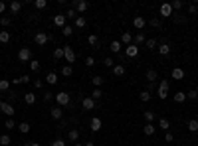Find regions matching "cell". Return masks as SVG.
Instances as JSON below:
<instances>
[{
  "mask_svg": "<svg viewBox=\"0 0 198 146\" xmlns=\"http://www.w3.org/2000/svg\"><path fill=\"white\" fill-rule=\"evenodd\" d=\"M85 146H95V142H93V140H87V142H85Z\"/></svg>",
  "mask_w": 198,
  "mask_h": 146,
  "instance_id": "cell-61",
  "label": "cell"
},
{
  "mask_svg": "<svg viewBox=\"0 0 198 146\" xmlns=\"http://www.w3.org/2000/svg\"><path fill=\"white\" fill-rule=\"evenodd\" d=\"M30 144H32V142H24V146H30Z\"/></svg>",
  "mask_w": 198,
  "mask_h": 146,
  "instance_id": "cell-64",
  "label": "cell"
},
{
  "mask_svg": "<svg viewBox=\"0 0 198 146\" xmlns=\"http://www.w3.org/2000/svg\"><path fill=\"white\" fill-rule=\"evenodd\" d=\"M89 126H91V131H93V132H99V131H101V126H103V122H101V118H99V117H93V118H91V122H89Z\"/></svg>",
  "mask_w": 198,
  "mask_h": 146,
  "instance_id": "cell-7",
  "label": "cell"
},
{
  "mask_svg": "<svg viewBox=\"0 0 198 146\" xmlns=\"http://www.w3.org/2000/svg\"><path fill=\"white\" fill-rule=\"evenodd\" d=\"M69 18H77V12H76V8H69V10H67V14H66V20H69Z\"/></svg>",
  "mask_w": 198,
  "mask_h": 146,
  "instance_id": "cell-46",
  "label": "cell"
},
{
  "mask_svg": "<svg viewBox=\"0 0 198 146\" xmlns=\"http://www.w3.org/2000/svg\"><path fill=\"white\" fill-rule=\"evenodd\" d=\"M159 53H160V55H168V53H170V46L168 44H160L159 46Z\"/></svg>",
  "mask_w": 198,
  "mask_h": 146,
  "instance_id": "cell-23",
  "label": "cell"
},
{
  "mask_svg": "<svg viewBox=\"0 0 198 146\" xmlns=\"http://www.w3.org/2000/svg\"><path fill=\"white\" fill-rule=\"evenodd\" d=\"M154 47H157V40H154V38H149L147 40V50H154Z\"/></svg>",
  "mask_w": 198,
  "mask_h": 146,
  "instance_id": "cell-39",
  "label": "cell"
},
{
  "mask_svg": "<svg viewBox=\"0 0 198 146\" xmlns=\"http://www.w3.org/2000/svg\"><path fill=\"white\" fill-rule=\"evenodd\" d=\"M4 12H6V4L0 2V14H4Z\"/></svg>",
  "mask_w": 198,
  "mask_h": 146,
  "instance_id": "cell-59",
  "label": "cell"
},
{
  "mask_svg": "<svg viewBox=\"0 0 198 146\" xmlns=\"http://www.w3.org/2000/svg\"><path fill=\"white\" fill-rule=\"evenodd\" d=\"M121 44L131 46V32H123V34H121Z\"/></svg>",
  "mask_w": 198,
  "mask_h": 146,
  "instance_id": "cell-22",
  "label": "cell"
},
{
  "mask_svg": "<svg viewBox=\"0 0 198 146\" xmlns=\"http://www.w3.org/2000/svg\"><path fill=\"white\" fill-rule=\"evenodd\" d=\"M8 89H10V81L0 79V91H8Z\"/></svg>",
  "mask_w": 198,
  "mask_h": 146,
  "instance_id": "cell-40",
  "label": "cell"
},
{
  "mask_svg": "<svg viewBox=\"0 0 198 146\" xmlns=\"http://www.w3.org/2000/svg\"><path fill=\"white\" fill-rule=\"evenodd\" d=\"M48 40H50V38H48V34H46V32H36L34 42H36L38 46H46V44H48Z\"/></svg>",
  "mask_w": 198,
  "mask_h": 146,
  "instance_id": "cell-1",
  "label": "cell"
},
{
  "mask_svg": "<svg viewBox=\"0 0 198 146\" xmlns=\"http://www.w3.org/2000/svg\"><path fill=\"white\" fill-rule=\"evenodd\" d=\"M85 24H87V20L83 16H77L76 18V28H85Z\"/></svg>",
  "mask_w": 198,
  "mask_h": 146,
  "instance_id": "cell-25",
  "label": "cell"
},
{
  "mask_svg": "<svg viewBox=\"0 0 198 146\" xmlns=\"http://www.w3.org/2000/svg\"><path fill=\"white\" fill-rule=\"evenodd\" d=\"M160 16H164V18L173 16V8H170V4H163V6H160Z\"/></svg>",
  "mask_w": 198,
  "mask_h": 146,
  "instance_id": "cell-13",
  "label": "cell"
},
{
  "mask_svg": "<svg viewBox=\"0 0 198 146\" xmlns=\"http://www.w3.org/2000/svg\"><path fill=\"white\" fill-rule=\"evenodd\" d=\"M10 42V34L8 32H0V44H8Z\"/></svg>",
  "mask_w": 198,
  "mask_h": 146,
  "instance_id": "cell-32",
  "label": "cell"
},
{
  "mask_svg": "<svg viewBox=\"0 0 198 146\" xmlns=\"http://www.w3.org/2000/svg\"><path fill=\"white\" fill-rule=\"evenodd\" d=\"M170 75H173V79H182V77H184V69H180V67H174V69H173V73H170Z\"/></svg>",
  "mask_w": 198,
  "mask_h": 146,
  "instance_id": "cell-21",
  "label": "cell"
},
{
  "mask_svg": "<svg viewBox=\"0 0 198 146\" xmlns=\"http://www.w3.org/2000/svg\"><path fill=\"white\" fill-rule=\"evenodd\" d=\"M10 142H12V140H10L8 134H2V136H0V144H2V146H8Z\"/></svg>",
  "mask_w": 198,
  "mask_h": 146,
  "instance_id": "cell-44",
  "label": "cell"
},
{
  "mask_svg": "<svg viewBox=\"0 0 198 146\" xmlns=\"http://www.w3.org/2000/svg\"><path fill=\"white\" fill-rule=\"evenodd\" d=\"M143 42H147V38H145L143 32H139V34L135 36V46H137V44H143Z\"/></svg>",
  "mask_w": 198,
  "mask_h": 146,
  "instance_id": "cell-33",
  "label": "cell"
},
{
  "mask_svg": "<svg viewBox=\"0 0 198 146\" xmlns=\"http://www.w3.org/2000/svg\"><path fill=\"white\" fill-rule=\"evenodd\" d=\"M164 140H167V142H173V134L167 132V134H164Z\"/></svg>",
  "mask_w": 198,
  "mask_h": 146,
  "instance_id": "cell-58",
  "label": "cell"
},
{
  "mask_svg": "<svg viewBox=\"0 0 198 146\" xmlns=\"http://www.w3.org/2000/svg\"><path fill=\"white\" fill-rule=\"evenodd\" d=\"M24 101L28 103V105H34V103H36V95L34 93H26L24 95Z\"/></svg>",
  "mask_w": 198,
  "mask_h": 146,
  "instance_id": "cell-28",
  "label": "cell"
},
{
  "mask_svg": "<svg viewBox=\"0 0 198 146\" xmlns=\"http://www.w3.org/2000/svg\"><path fill=\"white\" fill-rule=\"evenodd\" d=\"M53 24H56L58 28H63V26H66V14H58V16H53Z\"/></svg>",
  "mask_w": 198,
  "mask_h": 146,
  "instance_id": "cell-11",
  "label": "cell"
},
{
  "mask_svg": "<svg viewBox=\"0 0 198 146\" xmlns=\"http://www.w3.org/2000/svg\"><path fill=\"white\" fill-rule=\"evenodd\" d=\"M87 44H89V46H93V47H97V46H99V38L95 36V34H91V36L87 38Z\"/></svg>",
  "mask_w": 198,
  "mask_h": 146,
  "instance_id": "cell-24",
  "label": "cell"
},
{
  "mask_svg": "<svg viewBox=\"0 0 198 146\" xmlns=\"http://www.w3.org/2000/svg\"><path fill=\"white\" fill-rule=\"evenodd\" d=\"M34 6L38 8V10H44V8L48 6V2H46V0H36V2H34Z\"/></svg>",
  "mask_w": 198,
  "mask_h": 146,
  "instance_id": "cell-41",
  "label": "cell"
},
{
  "mask_svg": "<svg viewBox=\"0 0 198 146\" xmlns=\"http://www.w3.org/2000/svg\"><path fill=\"white\" fill-rule=\"evenodd\" d=\"M91 81H93V85H95V87L99 89V87H101V83H103V77H99V75H95V77H93Z\"/></svg>",
  "mask_w": 198,
  "mask_h": 146,
  "instance_id": "cell-47",
  "label": "cell"
},
{
  "mask_svg": "<svg viewBox=\"0 0 198 146\" xmlns=\"http://www.w3.org/2000/svg\"><path fill=\"white\" fill-rule=\"evenodd\" d=\"M145 121H147L149 124L154 121V113H153V111H145Z\"/></svg>",
  "mask_w": 198,
  "mask_h": 146,
  "instance_id": "cell-37",
  "label": "cell"
},
{
  "mask_svg": "<svg viewBox=\"0 0 198 146\" xmlns=\"http://www.w3.org/2000/svg\"><path fill=\"white\" fill-rule=\"evenodd\" d=\"M62 34L69 38V36L73 34V26H69V24H66V26H63V28H62Z\"/></svg>",
  "mask_w": 198,
  "mask_h": 146,
  "instance_id": "cell-27",
  "label": "cell"
},
{
  "mask_svg": "<svg viewBox=\"0 0 198 146\" xmlns=\"http://www.w3.org/2000/svg\"><path fill=\"white\" fill-rule=\"evenodd\" d=\"M147 81H151V83L157 81V71H154V69H149L147 71Z\"/></svg>",
  "mask_w": 198,
  "mask_h": 146,
  "instance_id": "cell-31",
  "label": "cell"
},
{
  "mask_svg": "<svg viewBox=\"0 0 198 146\" xmlns=\"http://www.w3.org/2000/svg\"><path fill=\"white\" fill-rule=\"evenodd\" d=\"M73 8H76V12H85V10L89 8V2H85V0H77V2H73Z\"/></svg>",
  "mask_w": 198,
  "mask_h": 146,
  "instance_id": "cell-6",
  "label": "cell"
},
{
  "mask_svg": "<svg viewBox=\"0 0 198 146\" xmlns=\"http://www.w3.org/2000/svg\"><path fill=\"white\" fill-rule=\"evenodd\" d=\"M173 99H174V103H184V101H186V93H182V91H176V93L173 95Z\"/></svg>",
  "mask_w": 198,
  "mask_h": 146,
  "instance_id": "cell-19",
  "label": "cell"
},
{
  "mask_svg": "<svg viewBox=\"0 0 198 146\" xmlns=\"http://www.w3.org/2000/svg\"><path fill=\"white\" fill-rule=\"evenodd\" d=\"M81 107L85 111H93V107H95V101L91 99V97H83V101H81Z\"/></svg>",
  "mask_w": 198,
  "mask_h": 146,
  "instance_id": "cell-9",
  "label": "cell"
},
{
  "mask_svg": "<svg viewBox=\"0 0 198 146\" xmlns=\"http://www.w3.org/2000/svg\"><path fill=\"white\" fill-rule=\"evenodd\" d=\"M0 111H2L4 113V115H8V117H12L14 115V107L12 105H10V103H6V101H2V103H0Z\"/></svg>",
  "mask_w": 198,
  "mask_h": 146,
  "instance_id": "cell-4",
  "label": "cell"
},
{
  "mask_svg": "<svg viewBox=\"0 0 198 146\" xmlns=\"http://www.w3.org/2000/svg\"><path fill=\"white\" fill-rule=\"evenodd\" d=\"M20 10H22V4L18 2V0H14V2H10V12H12L14 16L20 12Z\"/></svg>",
  "mask_w": 198,
  "mask_h": 146,
  "instance_id": "cell-17",
  "label": "cell"
},
{
  "mask_svg": "<svg viewBox=\"0 0 198 146\" xmlns=\"http://www.w3.org/2000/svg\"><path fill=\"white\" fill-rule=\"evenodd\" d=\"M133 26H135L137 30H143V28H145V26H147V20L143 18V16H137V18L133 20Z\"/></svg>",
  "mask_w": 198,
  "mask_h": 146,
  "instance_id": "cell-10",
  "label": "cell"
},
{
  "mask_svg": "<svg viewBox=\"0 0 198 146\" xmlns=\"http://www.w3.org/2000/svg\"><path fill=\"white\" fill-rule=\"evenodd\" d=\"M30 146H42V144H40V142H32Z\"/></svg>",
  "mask_w": 198,
  "mask_h": 146,
  "instance_id": "cell-62",
  "label": "cell"
},
{
  "mask_svg": "<svg viewBox=\"0 0 198 146\" xmlns=\"http://www.w3.org/2000/svg\"><path fill=\"white\" fill-rule=\"evenodd\" d=\"M151 26L159 30V28H160V20H159V18H153V20H151Z\"/></svg>",
  "mask_w": 198,
  "mask_h": 146,
  "instance_id": "cell-53",
  "label": "cell"
},
{
  "mask_svg": "<svg viewBox=\"0 0 198 146\" xmlns=\"http://www.w3.org/2000/svg\"><path fill=\"white\" fill-rule=\"evenodd\" d=\"M18 128H20V132H24V134H28V132H30V124H28V122H20V126H18Z\"/></svg>",
  "mask_w": 198,
  "mask_h": 146,
  "instance_id": "cell-42",
  "label": "cell"
},
{
  "mask_svg": "<svg viewBox=\"0 0 198 146\" xmlns=\"http://www.w3.org/2000/svg\"><path fill=\"white\" fill-rule=\"evenodd\" d=\"M30 69H32V71H40V61H38V59H32V61H30Z\"/></svg>",
  "mask_w": 198,
  "mask_h": 146,
  "instance_id": "cell-35",
  "label": "cell"
},
{
  "mask_svg": "<svg viewBox=\"0 0 198 146\" xmlns=\"http://www.w3.org/2000/svg\"><path fill=\"white\" fill-rule=\"evenodd\" d=\"M20 79H22V83H30V77H28V75H22Z\"/></svg>",
  "mask_w": 198,
  "mask_h": 146,
  "instance_id": "cell-60",
  "label": "cell"
},
{
  "mask_svg": "<svg viewBox=\"0 0 198 146\" xmlns=\"http://www.w3.org/2000/svg\"><path fill=\"white\" fill-rule=\"evenodd\" d=\"M159 126L163 128V131H168V128H170V122H168V118H160V121H159Z\"/></svg>",
  "mask_w": 198,
  "mask_h": 146,
  "instance_id": "cell-30",
  "label": "cell"
},
{
  "mask_svg": "<svg viewBox=\"0 0 198 146\" xmlns=\"http://www.w3.org/2000/svg\"><path fill=\"white\" fill-rule=\"evenodd\" d=\"M105 67H109V69H113L115 67V61H113V59H111V57H105Z\"/></svg>",
  "mask_w": 198,
  "mask_h": 146,
  "instance_id": "cell-48",
  "label": "cell"
},
{
  "mask_svg": "<svg viewBox=\"0 0 198 146\" xmlns=\"http://www.w3.org/2000/svg\"><path fill=\"white\" fill-rule=\"evenodd\" d=\"M0 24H2V28H8V26L12 24V20L10 18H0Z\"/></svg>",
  "mask_w": 198,
  "mask_h": 146,
  "instance_id": "cell-51",
  "label": "cell"
},
{
  "mask_svg": "<svg viewBox=\"0 0 198 146\" xmlns=\"http://www.w3.org/2000/svg\"><path fill=\"white\" fill-rule=\"evenodd\" d=\"M101 95H103V93H101V89L95 87V89H93V93H91V99H93V101H99V99H101Z\"/></svg>",
  "mask_w": 198,
  "mask_h": 146,
  "instance_id": "cell-36",
  "label": "cell"
},
{
  "mask_svg": "<svg viewBox=\"0 0 198 146\" xmlns=\"http://www.w3.org/2000/svg\"><path fill=\"white\" fill-rule=\"evenodd\" d=\"M188 12L190 14H196L198 12V6H196V4H188Z\"/></svg>",
  "mask_w": 198,
  "mask_h": 146,
  "instance_id": "cell-54",
  "label": "cell"
},
{
  "mask_svg": "<svg viewBox=\"0 0 198 146\" xmlns=\"http://www.w3.org/2000/svg\"><path fill=\"white\" fill-rule=\"evenodd\" d=\"M30 57H32L30 47H20V51H18V59H20V61H30Z\"/></svg>",
  "mask_w": 198,
  "mask_h": 146,
  "instance_id": "cell-5",
  "label": "cell"
},
{
  "mask_svg": "<svg viewBox=\"0 0 198 146\" xmlns=\"http://www.w3.org/2000/svg\"><path fill=\"white\" fill-rule=\"evenodd\" d=\"M182 6H184V2H182V0H174V2L170 4V8H173V10H180Z\"/></svg>",
  "mask_w": 198,
  "mask_h": 146,
  "instance_id": "cell-38",
  "label": "cell"
},
{
  "mask_svg": "<svg viewBox=\"0 0 198 146\" xmlns=\"http://www.w3.org/2000/svg\"><path fill=\"white\" fill-rule=\"evenodd\" d=\"M67 140H69V142H77V140H79V131H77V128H71V131L67 132Z\"/></svg>",
  "mask_w": 198,
  "mask_h": 146,
  "instance_id": "cell-12",
  "label": "cell"
},
{
  "mask_svg": "<svg viewBox=\"0 0 198 146\" xmlns=\"http://www.w3.org/2000/svg\"><path fill=\"white\" fill-rule=\"evenodd\" d=\"M111 71H113L115 77H123V75H125V65H115Z\"/></svg>",
  "mask_w": 198,
  "mask_h": 146,
  "instance_id": "cell-18",
  "label": "cell"
},
{
  "mask_svg": "<svg viewBox=\"0 0 198 146\" xmlns=\"http://www.w3.org/2000/svg\"><path fill=\"white\" fill-rule=\"evenodd\" d=\"M71 73H73V69H71V65H66L62 69V75L63 77H71Z\"/></svg>",
  "mask_w": 198,
  "mask_h": 146,
  "instance_id": "cell-34",
  "label": "cell"
},
{
  "mask_svg": "<svg viewBox=\"0 0 198 146\" xmlns=\"http://www.w3.org/2000/svg\"><path fill=\"white\" fill-rule=\"evenodd\" d=\"M168 89H170V83H168L167 79H163V81H160V85H159L157 93H168Z\"/></svg>",
  "mask_w": 198,
  "mask_h": 146,
  "instance_id": "cell-15",
  "label": "cell"
},
{
  "mask_svg": "<svg viewBox=\"0 0 198 146\" xmlns=\"http://www.w3.org/2000/svg\"><path fill=\"white\" fill-rule=\"evenodd\" d=\"M73 146H83V144H81V142H76V144H73Z\"/></svg>",
  "mask_w": 198,
  "mask_h": 146,
  "instance_id": "cell-63",
  "label": "cell"
},
{
  "mask_svg": "<svg viewBox=\"0 0 198 146\" xmlns=\"http://www.w3.org/2000/svg\"><path fill=\"white\" fill-rule=\"evenodd\" d=\"M53 57H56V59H62V57H63V47H56V50H53Z\"/></svg>",
  "mask_w": 198,
  "mask_h": 146,
  "instance_id": "cell-45",
  "label": "cell"
},
{
  "mask_svg": "<svg viewBox=\"0 0 198 146\" xmlns=\"http://www.w3.org/2000/svg\"><path fill=\"white\" fill-rule=\"evenodd\" d=\"M139 99L145 101V103H149V101H151V93H149V91H143V93L139 95Z\"/></svg>",
  "mask_w": 198,
  "mask_h": 146,
  "instance_id": "cell-43",
  "label": "cell"
},
{
  "mask_svg": "<svg viewBox=\"0 0 198 146\" xmlns=\"http://www.w3.org/2000/svg\"><path fill=\"white\" fill-rule=\"evenodd\" d=\"M121 47H123L121 42H119V40H113V42H111V46H109V50L113 51V53H119V51H121Z\"/></svg>",
  "mask_w": 198,
  "mask_h": 146,
  "instance_id": "cell-16",
  "label": "cell"
},
{
  "mask_svg": "<svg viewBox=\"0 0 198 146\" xmlns=\"http://www.w3.org/2000/svg\"><path fill=\"white\" fill-rule=\"evenodd\" d=\"M52 97H53V95H52V91H46V93H44V101H46V103H48V101H52Z\"/></svg>",
  "mask_w": 198,
  "mask_h": 146,
  "instance_id": "cell-56",
  "label": "cell"
},
{
  "mask_svg": "<svg viewBox=\"0 0 198 146\" xmlns=\"http://www.w3.org/2000/svg\"><path fill=\"white\" fill-rule=\"evenodd\" d=\"M125 55H127V57H137V55H139V47H137L135 44L127 46V47H125Z\"/></svg>",
  "mask_w": 198,
  "mask_h": 146,
  "instance_id": "cell-8",
  "label": "cell"
},
{
  "mask_svg": "<svg viewBox=\"0 0 198 146\" xmlns=\"http://www.w3.org/2000/svg\"><path fill=\"white\" fill-rule=\"evenodd\" d=\"M62 117H63L62 107H53V109H52V118H53V121H60Z\"/></svg>",
  "mask_w": 198,
  "mask_h": 146,
  "instance_id": "cell-14",
  "label": "cell"
},
{
  "mask_svg": "<svg viewBox=\"0 0 198 146\" xmlns=\"http://www.w3.org/2000/svg\"><path fill=\"white\" fill-rule=\"evenodd\" d=\"M52 146H66V142H63L62 138H56V140L52 142Z\"/></svg>",
  "mask_w": 198,
  "mask_h": 146,
  "instance_id": "cell-55",
  "label": "cell"
},
{
  "mask_svg": "<svg viewBox=\"0 0 198 146\" xmlns=\"http://www.w3.org/2000/svg\"><path fill=\"white\" fill-rule=\"evenodd\" d=\"M188 131H190V132H196V131H198V121H196V118L188 121Z\"/></svg>",
  "mask_w": 198,
  "mask_h": 146,
  "instance_id": "cell-29",
  "label": "cell"
},
{
  "mask_svg": "<svg viewBox=\"0 0 198 146\" xmlns=\"http://www.w3.org/2000/svg\"><path fill=\"white\" fill-rule=\"evenodd\" d=\"M63 57H66L67 63H73L76 61V53H73V50L69 46H63Z\"/></svg>",
  "mask_w": 198,
  "mask_h": 146,
  "instance_id": "cell-3",
  "label": "cell"
},
{
  "mask_svg": "<svg viewBox=\"0 0 198 146\" xmlns=\"http://www.w3.org/2000/svg\"><path fill=\"white\" fill-rule=\"evenodd\" d=\"M34 85H36V89H42V87H44V83H42L40 79H36V81H34Z\"/></svg>",
  "mask_w": 198,
  "mask_h": 146,
  "instance_id": "cell-57",
  "label": "cell"
},
{
  "mask_svg": "<svg viewBox=\"0 0 198 146\" xmlns=\"http://www.w3.org/2000/svg\"><path fill=\"white\" fill-rule=\"evenodd\" d=\"M85 65H87V67H93V65H95V59H93L91 55H87V57H85Z\"/></svg>",
  "mask_w": 198,
  "mask_h": 146,
  "instance_id": "cell-50",
  "label": "cell"
},
{
  "mask_svg": "<svg viewBox=\"0 0 198 146\" xmlns=\"http://www.w3.org/2000/svg\"><path fill=\"white\" fill-rule=\"evenodd\" d=\"M196 97H198V91L196 89H190L188 93H186V99H196Z\"/></svg>",
  "mask_w": 198,
  "mask_h": 146,
  "instance_id": "cell-49",
  "label": "cell"
},
{
  "mask_svg": "<svg viewBox=\"0 0 198 146\" xmlns=\"http://www.w3.org/2000/svg\"><path fill=\"white\" fill-rule=\"evenodd\" d=\"M154 131H157V126H153V124H149V122L145 124V126H143V132H145L147 136H153Z\"/></svg>",
  "mask_w": 198,
  "mask_h": 146,
  "instance_id": "cell-20",
  "label": "cell"
},
{
  "mask_svg": "<svg viewBox=\"0 0 198 146\" xmlns=\"http://www.w3.org/2000/svg\"><path fill=\"white\" fill-rule=\"evenodd\" d=\"M56 101H58V105H60V107H66L67 103H69V95L66 93V91H60V93L56 95Z\"/></svg>",
  "mask_w": 198,
  "mask_h": 146,
  "instance_id": "cell-2",
  "label": "cell"
},
{
  "mask_svg": "<svg viewBox=\"0 0 198 146\" xmlns=\"http://www.w3.org/2000/svg\"><path fill=\"white\" fill-rule=\"evenodd\" d=\"M4 126H6V128H8V131H12V128L16 126V124H14V121H12V118H8V121H6V122H4Z\"/></svg>",
  "mask_w": 198,
  "mask_h": 146,
  "instance_id": "cell-52",
  "label": "cell"
},
{
  "mask_svg": "<svg viewBox=\"0 0 198 146\" xmlns=\"http://www.w3.org/2000/svg\"><path fill=\"white\" fill-rule=\"evenodd\" d=\"M46 81H48L50 85H56V83H58V75H56V73H48V75H46Z\"/></svg>",
  "mask_w": 198,
  "mask_h": 146,
  "instance_id": "cell-26",
  "label": "cell"
}]
</instances>
